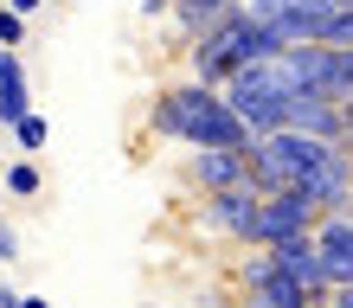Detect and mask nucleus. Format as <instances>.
<instances>
[{
  "instance_id": "nucleus-4",
  "label": "nucleus",
  "mask_w": 353,
  "mask_h": 308,
  "mask_svg": "<svg viewBox=\"0 0 353 308\" xmlns=\"http://www.w3.org/2000/svg\"><path fill=\"white\" fill-rule=\"evenodd\" d=\"M244 13L270 26L283 45H327V26L341 19V0H244Z\"/></svg>"
},
{
  "instance_id": "nucleus-1",
  "label": "nucleus",
  "mask_w": 353,
  "mask_h": 308,
  "mask_svg": "<svg viewBox=\"0 0 353 308\" xmlns=\"http://www.w3.org/2000/svg\"><path fill=\"white\" fill-rule=\"evenodd\" d=\"M148 116H154L161 135L186 141V148H251V129L238 122V110L225 103V90H205V84L161 90Z\"/></svg>"
},
{
  "instance_id": "nucleus-18",
  "label": "nucleus",
  "mask_w": 353,
  "mask_h": 308,
  "mask_svg": "<svg viewBox=\"0 0 353 308\" xmlns=\"http://www.w3.org/2000/svg\"><path fill=\"white\" fill-rule=\"evenodd\" d=\"M0 308H26V296H13L7 283H0Z\"/></svg>"
},
{
  "instance_id": "nucleus-14",
  "label": "nucleus",
  "mask_w": 353,
  "mask_h": 308,
  "mask_svg": "<svg viewBox=\"0 0 353 308\" xmlns=\"http://www.w3.org/2000/svg\"><path fill=\"white\" fill-rule=\"evenodd\" d=\"M13 141H19V148H26V154H39V148H46V141H52V122L46 116H26V122H19V129H13Z\"/></svg>"
},
{
  "instance_id": "nucleus-8",
  "label": "nucleus",
  "mask_w": 353,
  "mask_h": 308,
  "mask_svg": "<svg viewBox=\"0 0 353 308\" xmlns=\"http://www.w3.org/2000/svg\"><path fill=\"white\" fill-rule=\"evenodd\" d=\"M347 122H353V103H334V96H289L283 110V129L315 141H347Z\"/></svg>"
},
{
  "instance_id": "nucleus-3",
  "label": "nucleus",
  "mask_w": 353,
  "mask_h": 308,
  "mask_svg": "<svg viewBox=\"0 0 353 308\" xmlns=\"http://www.w3.org/2000/svg\"><path fill=\"white\" fill-rule=\"evenodd\" d=\"M327 148L334 141H315V135H296V129H276V135H257L251 141V174H244V187L257 199H276V193H296L308 167H321Z\"/></svg>"
},
{
  "instance_id": "nucleus-9",
  "label": "nucleus",
  "mask_w": 353,
  "mask_h": 308,
  "mask_svg": "<svg viewBox=\"0 0 353 308\" xmlns=\"http://www.w3.org/2000/svg\"><path fill=\"white\" fill-rule=\"evenodd\" d=\"M244 174H251V148H193L186 161V180L199 193H232L244 187Z\"/></svg>"
},
{
  "instance_id": "nucleus-22",
  "label": "nucleus",
  "mask_w": 353,
  "mask_h": 308,
  "mask_svg": "<svg viewBox=\"0 0 353 308\" xmlns=\"http://www.w3.org/2000/svg\"><path fill=\"white\" fill-rule=\"evenodd\" d=\"M341 7H353V0H341Z\"/></svg>"
},
{
  "instance_id": "nucleus-19",
  "label": "nucleus",
  "mask_w": 353,
  "mask_h": 308,
  "mask_svg": "<svg viewBox=\"0 0 353 308\" xmlns=\"http://www.w3.org/2000/svg\"><path fill=\"white\" fill-rule=\"evenodd\" d=\"M7 7H13V13H19V19H26V13H32V7H39V0H7Z\"/></svg>"
},
{
  "instance_id": "nucleus-6",
  "label": "nucleus",
  "mask_w": 353,
  "mask_h": 308,
  "mask_svg": "<svg viewBox=\"0 0 353 308\" xmlns=\"http://www.w3.org/2000/svg\"><path fill=\"white\" fill-rule=\"evenodd\" d=\"M315 225H321V212H315L302 193H276V199H263V205H257L251 251H276V244H289V238H308Z\"/></svg>"
},
{
  "instance_id": "nucleus-10",
  "label": "nucleus",
  "mask_w": 353,
  "mask_h": 308,
  "mask_svg": "<svg viewBox=\"0 0 353 308\" xmlns=\"http://www.w3.org/2000/svg\"><path fill=\"white\" fill-rule=\"evenodd\" d=\"M257 193L251 187H232V193H205V232H225V238H238V244H251L257 232Z\"/></svg>"
},
{
  "instance_id": "nucleus-21",
  "label": "nucleus",
  "mask_w": 353,
  "mask_h": 308,
  "mask_svg": "<svg viewBox=\"0 0 353 308\" xmlns=\"http://www.w3.org/2000/svg\"><path fill=\"white\" fill-rule=\"evenodd\" d=\"M347 148H353V122H347Z\"/></svg>"
},
{
  "instance_id": "nucleus-13",
  "label": "nucleus",
  "mask_w": 353,
  "mask_h": 308,
  "mask_svg": "<svg viewBox=\"0 0 353 308\" xmlns=\"http://www.w3.org/2000/svg\"><path fill=\"white\" fill-rule=\"evenodd\" d=\"M238 7H244V0H168V13H174L193 39H205L212 26H225V19H232Z\"/></svg>"
},
{
  "instance_id": "nucleus-11",
  "label": "nucleus",
  "mask_w": 353,
  "mask_h": 308,
  "mask_svg": "<svg viewBox=\"0 0 353 308\" xmlns=\"http://www.w3.org/2000/svg\"><path fill=\"white\" fill-rule=\"evenodd\" d=\"M315 244H321L327 283H334V289H353V212H327L315 225Z\"/></svg>"
},
{
  "instance_id": "nucleus-15",
  "label": "nucleus",
  "mask_w": 353,
  "mask_h": 308,
  "mask_svg": "<svg viewBox=\"0 0 353 308\" xmlns=\"http://www.w3.org/2000/svg\"><path fill=\"white\" fill-rule=\"evenodd\" d=\"M7 193H19V199L39 193V167H32V161H13V167H7Z\"/></svg>"
},
{
  "instance_id": "nucleus-7",
  "label": "nucleus",
  "mask_w": 353,
  "mask_h": 308,
  "mask_svg": "<svg viewBox=\"0 0 353 308\" xmlns=\"http://www.w3.org/2000/svg\"><path fill=\"white\" fill-rule=\"evenodd\" d=\"M270 257H276V270H283L289 283H296V289H302L308 302H321V308H327L334 283H327V263H321V244H315V232H308V238H289V244H276Z\"/></svg>"
},
{
  "instance_id": "nucleus-2",
  "label": "nucleus",
  "mask_w": 353,
  "mask_h": 308,
  "mask_svg": "<svg viewBox=\"0 0 353 308\" xmlns=\"http://www.w3.org/2000/svg\"><path fill=\"white\" fill-rule=\"evenodd\" d=\"M276 52H289V45L238 7L232 19H225V26H212L205 39H193V84L225 90L238 71H251V65H263V58H276Z\"/></svg>"
},
{
  "instance_id": "nucleus-16",
  "label": "nucleus",
  "mask_w": 353,
  "mask_h": 308,
  "mask_svg": "<svg viewBox=\"0 0 353 308\" xmlns=\"http://www.w3.org/2000/svg\"><path fill=\"white\" fill-rule=\"evenodd\" d=\"M19 39H26V19H19L13 7H0V52H13Z\"/></svg>"
},
{
  "instance_id": "nucleus-12",
  "label": "nucleus",
  "mask_w": 353,
  "mask_h": 308,
  "mask_svg": "<svg viewBox=\"0 0 353 308\" xmlns=\"http://www.w3.org/2000/svg\"><path fill=\"white\" fill-rule=\"evenodd\" d=\"M32 116V96H26V71H19L13 52H0V122L19 129V122Z\"/></svg>"
},
{
  "instance_id": "nucleus-5",
  "label": "nucleus",
  "mask_w": 353,
  "mask_h": 308,
  "mask_svg": "<svg viewBox=\"0 0 353 308\" xmlns=\"http://www.w3.org/2000/svg\"><path fill=\"white\" fill-rule=\"evenodd\" d=\"M225 103L238 110V122L251 129V141H257V135H276V129H283V110H289V96L270 84V71H263V65L238 71L232 84H225Z\"/></svg>"
},
{
  "instance_id": "nucleus-20",
  "label": "nucleus",
  "mask_w": 353,
  "mask_h": 308,
  "mask_svg": "<svg viewBox=\"0 0 353 308\" xmlns=\"http://www.w3.org/2000/svg\"><path fill=\"white\" fill-rule=\"evenodd\" d=\"M26 308H52V302H39V296H26Z\"/></svg>"
},
{
  "instance_id": "nucleus-17",
  "label": "nucleus",
  "mask_w": 353,
  "mask_h": 308,
  "mask_svg": "<svg viewBox=\"0 0 353 308\" xmlns=\"http://www.w3.org/2000/svg\"><path fill=\"white\" fill-rule=\"evenodd\" d=\"M19 257V238H13V225H0V263H13Z\"/></svg>"
},
{
  "instance_id": "nucleus-23",
  "label": "nucleus",
  "mask_w": 353,
  "mask_h": 308,
  "mask_svg": "<svg viewBox=\"0 0 353 308\" xmlns=\"http://www.w3.org/2000/svg\"><path fill=\"white\" fill-rule=\"evenodd\" d=\"M308 308H321V302H308Z\"/></svg>"
}]
</instances>
